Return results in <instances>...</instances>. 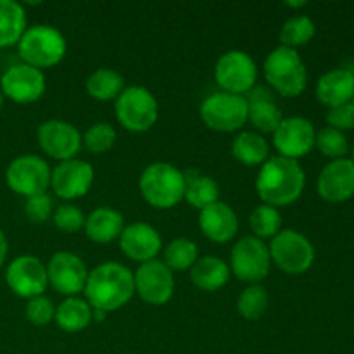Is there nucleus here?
Returning <instances> with one entry per match:
<instances>
[{
    "mask_svg": "<svg viewBox=\"0 0 354 354\" xmlns=\"http://www.w3.org/2000/svg\"><path fill=\"white\" fill-rule=\"evenodd\" d=\"M83 292L92 310L104 313L120 310L135 296L133 272L116 261L100 263L88 272Z\"/></svg>",
    "mask_w": 354,
    "mask_h": 354,
    "instance_id": "nucleus-1",
    "label": "nucleus"
},
{
    "mask_svg": "<svg viewBox=\"0 0 354 354\" xmlns=\"http://www.w3.org/2000/svg\"><path fill=\"white\" fill-rule=\"evenodd\" d=\"M306 185V175L294 159L273 156L263 162L256 178V190L263 204L280 207L296 203Z\"/></svg>",
    "mask_w": 354,
    "mask_h": 354,
    "instance_id": "nucleus-2",
    "label": "nucleus"
},
{
    "mask_svg": "<svg viewBox=\"0 0 354 354\" xmlns=\"http://www.w3.org/2000/svg\"><path fill=\"white\" fill-rule=\"evenodd\" d=\"M142 197L158 209L176 206L185 196V173L171 162L158 161L149 165L138 180Z\"/></svg>",
    "mask_w": 354,
    "mask_h": 354,
    "instance_id": "nucleus-3",
    "label": "nucleus"
},
{
    "mask_svg": "<svg viewBox=\"0 0 354 354\" xmlns=\"http://www.w3.org/2000/svg\"><path fill=\"white\" fill-rule=\"evenodd\" d=\"M263 73L268 85L283 97H297L306 90V66L294 48L280 45L270 52L263 64Z\"/></svg>",
    "mask_w": 354,
    "mask_h": 354,
    "instance_id": "nucleus-4",
    "label": "nucleus"
},
{
    "mask_svg": "<svg viewBox=\"0 0 354 354\" xmlns=\"http://www.w3.org/2000/svg\"><path fill=\"white\" fill-rule=\"evenodd\" d=\"M68 44L57 28L50 24H35L26 28L21 40L17 41V52L24 64L37 69L57 66L64 59Z\"/></svg>",
    "mask_w": 354,
    "mask_h": 354,
    "instance_id": "nucleus-5",
    "label": "nucleus"
},
{
    "mask_svg": "<svg viewBox=\"0 0 354 354\" xmlns=\"http://www.w3.org/2000/svg\"><path fill=\"white\" fill-rule=\"evenodd\" d=\"M118 123L135 133L151 130L159 118V104L154 93L140 85L127 86L114 100Z\"/></svg>",
    "mask_w": 354,
    "mask_h": 354,
    "instance_id": "nucleus-6",
    "label": "nucleus"
},
{
    "mask_svg": "<svg viewBox=\"0 0 354 354\" xmlns=\"http://www.w3.org/2000/svg\"><path fill=\"white\" fill-rule=\"evenodd\" d=\"M248 100L245 95L228 92H214L201 104V120L207 128L221 133L241 130L248 121Z\"/></svg>",
    "mask_w": 354,
    "mask_h": 354,
    "instance_id": "nucleus-7",
    "label": "nucleus"
},
{
    "mask_svg": "<svg viewBox=\"0 0 354 354\" xmlns=\"http://www.w3.org/2000/svg\"><path fill=\"white\" fill-rule=\"evenodd\" d=\"M270 258L277 268L289 275H301L308 272L315 261V248L306 235L287 228L280 230L268 245Z\"/></svg>",
    "mask_w": 354,
    "mask_h": 354,
    "instance_id": "nucleus-8",
    "label": "nucleus"
},
{
    "mask_svg": "<svg viewBox=\"0 0 354 354\" xmlns=\"http://www.w3.org/2000/svg\"><path fill=\"white\" fill-rule=\"evenodd\" d=\"M272 268L268 245L254 235L239 239L230 252V272L239 280L248 283H259L268 277Z\"/></svg>",
    "mask_w": 354,
    "mask_h": 354,
    "instance_id": "nucleus-9",
    "label": "nucleus"
},
{
    "mask_svg": "<svg viewBox=\"0 0 354 354\" xmlns=\"http://www.w3.org/2000/svg\"><path fill=\"white\" fill-rule=\"evenodd\" d=\"M52 169L45 159L24 154L10 161L6 169V182L12 192L23 197L45 194L50 187Z\"/></svg>",
    "mask_w": 354,
    "mask_h": 354,
    "instance_id": "nucleus-10",
    "label": "nucleus"
},
{
    "mask_svg": "<svg viewBox=\"0 0 354 354\" xmlns=\"http://www.w3.org/2000/svg\"><path fill=\"white\" fill-rule=\"evenodd\" d=\"M214 80L223 92L244 95L256 86L258 66L244 50H228L214 66Z\"/></svg>",
    "mask_w": 354,
    "mask_h": 354,
    "instance_id": "nucleus-11",
    "label": "nucleus"
},
{
    "mask_svg": "<svg viewBox=\"0 0 354 354\" xmlns=\"http://www.w3.org/2000/svg\"><path fill=\"white\" fill-rule=\"evenodd\" d=\"M48 286L66 297H76L85 290L88 270L75 252L59 251L47 263Z\"/></svg>",
    "mask_w": 354,
    "mask_h": 354,
    "instance_id": "nucleus-12",
    "label": "nucleus"
},
{
    "mask_svg": "<svg viewBox=\"0 0 354 354\" xmlns=\"http://www.w3.org/2000/svg\"><path fill=\"white\" fill-rule=\"evenodd\" d=\"M135 292L142 301L152 306H162L171 301L175 294V277L173 272L159 259L142 263L133 273Z\"/></svg>",
    "mask_w": 354,
    "mask_h": 354,
    "instance_id": "nucleus-13",
    "label": "nucleus"
},
{
    "mask_svg": "<svg viewBox=\"0 0 354 354\" xmlns=\"http://www.w3.org/2000/svg\"><path fill=\"white\" fill-rule=\"evenodd\" d=\"M6 282L16 296L23 299H33L44 296L47 290V268L35 256H17L7 266Z\"/></svg>",
    "mask_w": 354,
    "mask_h": 354,
    "instance_id": "nucleus-14",
    "label": "nucleus"
},
{
    "mask_svg": "<svg viewBox=\"0 0 354 354\" xmlns=\"http://www.w3.org/2000/svg\"><path fill=\"white\" fill-rule=\"evenodd\" d=\"M38 145L52 159H75L83 145V135L75 124L64 120H47L38 127Z\"/></svg>",
    "mask_w": 354,
    "mask_h": 354,
    "instance_id": "nucleus-15",
    "label": "nucleus"
},
{
    "mask_svg": "<svg viewBox=\"0 0 354 354\" xmlns=\"http://www.w3.org/2000/svg\"><path fill=\"white\" fill-rule=\"evenodd\" d=\"M45 88L47 82L44 71L24 62L7 68L0 78V90L3 97L17 104L37 102L45 93Z\"/></svg>",
    "mask_w": 354,
    "mask_h": 354,
    "instance_id": "nucleus-16",
    "label": "nucleus"
},
{
    "mask_svg": "<svg viewBox=\"0 0 354 354\" xmlns=\"http://www.w3.org/2000/svg\"><path fill=\"white\" fill-rule=\"evenodd\" d=\"M315 131L313 123L303 116L283 118L282 123L273 131V145L279 151V156L297 161L304 158L315 147Z\"/></svg>",
    "mask_w": 354,
    "mask_h": 354,
    "instance_id": "nucleus-17",
    "label": "nucleus"
},
{
    "mask_svg": "<svg viewBox=\"0 0 354 354\" xmlns=\"http://www.w3.org/2000/svg\"><path fill=\"white\" fill-rule=\"evenodd\" d=\"M93 176L95 173L88 161L78 158L68 159L52 169L50 187L61 199L75 201L88 194L93 185Z\"/></svg>",
    "mask_w": 354,
    "mask_h": 354,
    "instance_id": "nucleus-18",
    "label": "nucleus"
},
{
    "mask_svg": "<svg viewBox=\"0 0 354 354\" xmlns=\"http://www.w3.org/2000/svg\"><path fill=\"white\" fill-rule=\"evenodd\" d=\"M120 248L124 256L133 261L147 263L156 259L162 249V239L152 225L135 221L127 225L120 235Z\"/></svg>",
    "mask_w": 354,
    "mask_h": 354,
    "instance_id": "nucleus-19",
    "label": "nucleus"
},
{
    "mask_svg": "<svg viewBox=\"0 0 354 354\" xmlns=\"http://www.w3.org/2000/svg\"><path fill=\"white\" fill-rule=\"evenodd\" d=\"M318 194L328 203H344L354 196V162L342 158L328 162L317 182Z\"/></svg>",
    "mask_w": 354,
    "mask_h": 354,
    "instance_id": "nucleus-20",
    "label": "nucleus"
},
{
    "mask_svg": "<svg viewBox=\"0 0 354 354\" xmlns=\"http://www.w3.org/2000/svg\"><path fill=\"white\" fill-rule=\"evenodd\" d=\"M199 228L209 241L227 244L237 235L239 218L227 203L216 201L199 211Z\"/></svg>",
    "mask_w": 354,
    "mask_h": 354,
    "instance_id": "nucleus-21",
    "label": "nucleus"
},
{
    "mask_svg": "<svg viewBox=\"0 0 354 354\" xmlns=\"http://www.w3.org/2000/svg\"><path fill=\"white\" fill-rule=\"evenodd\" d=\"M317 97L328 109L351 104L354 99V73L349 69H330L317 83Z\"/></svg>",
    "mask_w": 354,
    "mask_h": 354,
    "instance_id": "nucleus-22",
    "label": "nucleus"
},
{
    "mask_svg": "<svg viewBox=\"0 0 354 354\" xmlns=\"http://www.w3.org/2000/svg\"><path fill=\"white\" fill-rule=\"evenodd\" d=\"M248 100V120L263 133H273L282 123L283 116L273 95L263 86H254L245 97Z\"/></svg>",
    "mask_w": 354,
    "mask_h": 354,
    "instance_id": "nucleus-23",
    "label": "nucleus"
},
{
    "mask_svg": "<svg viewBox=\"0 0 354 354\" xmlns=\"http://www.w3.org/2000/svg\"><path fill=\"white\" fill-rule=\"evenodd\" d=\"M124 228V218L113 207L100 206L93 209L85 220V234L95 244H109L120 239Z\"/></svg>",
    "mask_w": 354,
    "mask_h": 354,
    "instance_id": "nucleus-24",
    "label": "nucleus"
},
{
    "mask_svg": "<svg viewBox=\"0 0 354 354\" xmlns=\"http://www.w3.org/2000/svg\"><path fill=\"white\" fill-rule=\"evenodd\" d=\"M190 279L197 289L216 292L230 280V266L220 258L204 256L197 259L196 265L190 268Z\"/></svg>",
    "mask_w": 354,
    "mask_h": 354,
    "instance_id": "nucleus-25",
    "label": "nucleus"
},
{
    "mask_svg": "<svg viewBox=\"0 0 354 354\" xmlns=\"http://www.w3.org/2000/svg\"><path fill=\"white\" fill-rule=\"evenodd\" d=\"M26 10L16 0H0V48L17 45L26 31Z\"/></svg>",
    "mask_w": 354,
    "mask_h": 354,
    "instance_id": "nucleus-26",
    "label": "nucleus"
},
{
    "mask_svg": "<svg viewBox=\"0 0 354 354\" xmlns=\"http://www.w3.org/2000/svg\"><path fill=\"white\" fill-rule=\"evenodd\" d=\"M92 308L82 297H66L57 308H55V324L61 330L75 334V332L85 330L92 322Z\"/></svg>",
    "mask_w": 354,
    "mask_h": 354,
    "instance_id": "nucleus-27",
    "label": "nucleus"
},
{
    "mask_svg": "<svg viewBox=\"0 0 354 354\" xmlns=\"http://www.w3.org/2000/svg\"><path fill=\"white\" fill-rule=\"evenodd\" d=\"M232 154L245 166H258L268 161L270 145L256 131H242L232 142Z\"/></svg>",
    "mask_w": 354,
    "mask_h": 354,
    "instance_id": "nucleus-28",
    "label": "nucleus"
},
{
    "mask_svg": "<svg viewBox=\"0 0 354 354\" xmlns=\"http://www.w3.org/2000/svg\"><path fill=\"white\" fill-rule=\"evenodd\" d=\"M86 92L90 97L100 102H107V100H116L121 95L127 86H124V78L111 68H99L88 76L85 83Z\"/></svg>",
    "mask_w": 354,
    "mask_h": 354,
    "instance_id": "nucleus-29",
    "label": "nucleus"
},
{
    "mask_svg": "<svg viewBox=\"0 0 354 354\" xmlns=\"http://www.w3.org/2000/svg\"><path fill=\"white\" fill-rule=\"evenodd\" d=\"M183 199L197 209L211 206L220 201V187L211 176L199 175V173H185V196Z\"/></svg>",
    "mask_w": 354,
    "mask_h": 354,
    "instance_id": "nucleus-30",
    "label": "nucleus"
},
{
    "mask_svg": "<svg viewBox=\"0 0 354 354\" xmlns=\"http://www.w3.org/2000/svg\"><path fill=\"white\" fill-rule=\"evenodd\" d=\"M199 259L197 244L190 239H175L165 248V263L171 272H185L190 270Z\"/></svg>",
    "mask_w": 354,
    "mask_h": 354,
    "instance_id": "nucleus-31",
    "label": "nucleus"
},
{
    "mask_svg": "<svg viewBox=\"0 0 354 354\" xmlns=\"http://www.w3.org/2000/svg\"><path fill=\"white\" fill-rule=\"evenodd\" d=\"M317 33V26H315L313 19L310 16H292L283 23L282 30H280V41L283 47H289L296 50L297 47H303Z\"/></svg>",
    "mask_w": 354,
    "mask_h": 354,
    "instance_id": "nucleus-32",
    "label": "nucleus"
},
{
    "mask_svg": "<svg viewBox=\"0 0 354 354\" xmlns=\"http://www.w3.org/2000/svg\"><path fill=\"white\" fill-rule=\"evenodd\" d=\"M249 225L258 239H273L280 232L282 227V214L277 207L268 206V204H259L252 209L249 216Z\"/></svg>",
    "mask_w": 354,
    "mask_h": 354,
    "instance_id": "nucleus-33",
    "label": "nucleus"
},
{
    "mask_svg": "<svg viewBox=\"0 0 354 354\" xmlns=\"http://www.w3.org/2000/svg\"><path fill=\"white\" fill-rule=\"evenodd\" d=\"M270 297L268 292L259 283H252L248 289L242 290V294L237 299V310L242 318L249 322H256L266 313L268 310Z\"/></svg>",
    "mask_w": 354,
    "mask_h": 354,
    "instance_id": "nucleus-34",
    "label": "nucleus"
},
{
    "mask_svg": "<svg viewBox=\"0 0 354 354\" xmlns=\"http://www.w3.org/2000/svg\"><path fill=\"white\" fill-rule=\"evenodd\" d=\"M315 145L318 147V151L322 152L327 158L334 159H342L348 154V138L342 131L335 130V128H324L322 131H318L317 138H315Z\"/></svg>",
    "mask_w": 354,
    "mask_h": 354,
    "instance_id": "nucleus-35",
    "label": "nucleus"
},
{
    "mask_svg": "<svg viewBox=\"0 0 354 354\" xmlns=\"http://www.w3.org/2000/svg\"><path fill=\"white\" fill-rule=\"evenodd\" d=\"M116 130L109 123H95L83 135V145L93 154H104L116 142Z\"/></svg>",
    "mask_w": 354,
    "mask_h": 354,
    "instance_id": "nucleus-36",
    "label": "nucleus"
},
{
    "mask_svg": "<svg viewBox=\"0 0 354 354\" xmlns=\"http://www.w3.org/2000/svg\"><path fill=\"white\" fill-rule=\"evenodd\" d=\"M52 220H54V225L61 232H66V234H76L82 228H85V214L75 204H61L54 209V214H52Z\"/></svg>",
    "mask_w": 354,
    "mask_h": 354,
    "instance_id": "nucleus-37",
    "label": "nucleus"
},
{
    "mask_svg": "<svg viewBox=\"0 0 354 354\" xmlns=\"http://www.w3.org/2000/svg\"><path fill=\"white\" fill-rule=\"evenodd\" d=\"M24 214L31 223H45L54 214V201L47 192L28 197L24 203Z\"/></svg>",
    "mask_w": 354,
    "mask_h": 354,
    "instance_id": "nucleus-38",
    "label": "nucleus"
},
{
    "mask_svg": "<svg viewBox=\"0 0 354 354\" xmlns=\"http://www.w3.org/2000/svg\"><path fill=\"white\" fill-rule=\"evenodd\" d=\"M26 318L37 327H44L48 325L55 317V306L52 304V301L45 296L33 297V299H28L26 304Z\"/></svg>",
    "mask_w": 354,
    "mask_h": 354,
    "instance_id": "nucleus-39",
    "label": "nucleus"
},
{
    "mask_svg": "<svg viewBox=\"0 0 354 354\" xmlns=\"http://www.w3.org/2000/svg\"><path fill=\"white\" fill-rule=\"evenodd\" d=\"M327 121L330 128H335L339 131L351 130L354 128V109L351 104H344V106L332 107L328 109Z\"/></svg>",
    "mask_w": 354,
    "mask_h": 354,
    "instance_id": "nucleus-40",
    "label": "nucleus"
},
{
    "mask_svg": "<svg viewBox=\"0 0 354 354\" xmlns=\"http://www.w3.org/2000/svg\"><path fill=\"white\" fill-rule=\"evenodd\" d=\"M7 254H9V241H7L6 234L0 230V268H2V265L6 263Z\"/></svg>",
    "mask_w": 354,
    "mask_h": 354,
    "instance_id": "nucleus-41",
    "label": "nucleus"
},
{
    "mask_svg": "<svg viewBox=\"0 0 354 354\" xmlns=\"http://www.w3.org/2000/svg\"><path fill=\"white\" fill-rule=\"evenodd\" d=\"M287 7H304L308 6V2H286Z\"/></svg>",
    "mask_w": 354,
    "mask_h": 354,
    "instance_id": "nucleus-42",
    "label": "nucleus"
},
{
    "mask_svg": "<svg viewBox=\"0 0 354 354\" xmlns=\"http://www.w3.org/2000/svg\"><path fill=\"white\" fill-rule=\"evenodd\" d=\"M3 99H6V97H3L2 90H0V109H2V106H3Z\"/></svg>",
    "mask_w": 354,
    "mask_h": 354,
    "instance_id": "nucleus-43",
    "label": "nucleus"
},
{
    "mask_svg": "<svg viewBox=\"0 0 354 354\" xmlns=\"http://www.w3.org/2000/svg\"><path fill=\"white\" fill-rule=\"evenodd\" d=\"M351 161L354 162V145H353V159H351Z\"/></svg>",
    "mask_w": 354,
    "mask_h": 354,
    "instance_id": "nucleus-44",
    "label": "nucleus"
},
{
    "mask_svg": "<svg viewBox=\"0 0 354 354\" xmlns=\"http://www.w3.org/2000/svg\"><path fill=\"white\" fill-rule=\"evenodd\" d=\"M351 106H353V109H354V99H353V102H351Z\"/></svg>",
    "mask_w": 354,
    "mask_h": 354,
    "instance_id": "nucleus-45",
    "label": "nucleus"
}]
</instances>
